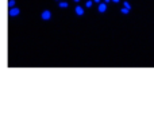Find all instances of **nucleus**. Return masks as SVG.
<instances>
[{
  "label": "nucleus",
  "instance_id": "obj_9",
  "mask_svg": "<svg viewBox=\"0 0 154 131\" xmlns=\"http://www.w3.org/2000/svg\"><path fill=\"white\" fill-rule=\"evenodd\" d=\"M123 6H124L126 8H128V10H131V4L128 3V1H124V3H123Z\"/></svg>",
  "mask_w": 154,
  "mask_h": 131
},
{
  "label": "nucleus",
  "instance_id": "obj_3",
  "mask_svg": "<svg viewBox=\"0 0 154 131\" xmlns=\"http://www.w3.org/2000/svg\"><path fill=\"white\" fill-rule=\"evenodd\" d=\"M97 10H99V12H106L107 11V3H100L99 6H97Z\"/></svg>",
  "mask_w": 154,
  "mask_h": 131
},
{
  "label": "nucleus",
  "instance_id": "obj_2",
  "mask_svg": "<svg viewBox=\"0 0 154 131\" xmlns=\"http://www.w3.org/2000/svg\"><path fill=\"white\" fill-rule=\"evenodd\" d=\"M41 18H42V19H43V20H49V19H50V18H51V12H50V11H49V10H45L43 12H42Z\"/></svg>",
  "mask_w": 154,
  "mask_h": 131
},
{
  "label": "nucleus",
  "instance_id": "obj_12",
  "mask_svg": "<svg viewBox=\"0 0 154 131\" xmlns=\"http://www.w3.org/2000/svg\"><path fill=\"white\" fill-rule=\"evenodd\" d=\"M108 1H112V0H104V3H108Z\"/></svg>",
  "mask_w": 154,
  "mask_h": 131
},
{
  "label": "nucleus",
  "instance_id": "obj_13",
  "mask_svg": "<svg viewBox=\"0 0 154 131\" xmlns=\"http://www.w3.org/2000/svg\"><path fill=\"white\" fill-rule=\"evenodd\" d=\"M73 1H74V3H79V1H80V0H73Z\"/></svg>",
  "mask_w": 154,
  "mask_h": 131
},
{
  "label": "nucleus",
  "instance_id": "obj_11",
  "mask_svg": "<svg viewBox=\"0 0 154 131\" xmlns=\"http://www.w3.org/2000/svg\"><path fill=\"white\" fill-rule=\"evenodd\" d=\"M112 1H114V3H119L120 0H112Z\"/></svg>",
  "mask_w": 154,
  "mask_h": 131
},
{
  "label": "nucleus",
  "instance_id": "obj_10",
  "mask_svg": "<svg viewBox=\"0 0 154 131\" xmlns=\"http://www.w3.org/2000/svg\"><path fill=\"white\" fill-rule=\"evenodd\" d=\"M95 3H97V4H100V0H93Z\"/></svg>",
  "mask_w": 154,
  "mask_h": 131
},
{
  "label": "nucleus",
  "instance_id": "obj_8",
  "mask_svg": "<svg viewBox=\"0 0 154 131\" xmlns=\"http://www.w3.org/2000/svg\"><path fill=\"white\" fill-rule=\"evenodd\" d=\"M14 6H15V0H10V1H8V7L12 8Z\"/></svg>",
  "mask_w": 154,
  "mask_h": 131
},
{
  "label": "nucleus",
  "instance_id": "obj_5",
  "mask_svg": "<svg viewBox=\"0 0 154 131\" xmlns=\"http://www.w3.org/2000/svg\"><path fill=\"white\" fill-rule=\"evenodd\" d=\"M92 4H93V0H88V1L85 3V7L87 8H91V7H92Z\"/></svg>",
  "mask_w": 154,
  "mask_h": 131
},
{
  "label": "nucleus",
  "instance_id": "obj_1",
  "mask_svg": "<svg viewBox=\"0 0 154 131\" xmlns=\"http://www.w3.org/2000/svg\"><path fill=\"white\" fill-rule=\"evenodd\" d=\"M19 14H20V10H19V8H16V7L10 8V11H8V15H10V16H18Z\"/></svg>",
  "mask_w": 154,
  "mask_h": 131
},
{
  "label": "nucleus",
  "instance_id": "obj_7",
  "mask_svg": "<svg viewBox=\"0 0 154 131\" xmlns=\"http://www.w3.org/2000/svg\"><path fill=\"white\" fill-rule=\"evenodd\" d=\"M120 11H122V14H124V15H126V14H128V12H130V10H128V8H126V7H123V8H122V10H120Z\"/></svg>",
  "mask_w": 154,
  "mask_h": 131
},
{
  "label": "nucleus",
  "instance_id": "obj_4",
  "mask_svg": "<svg viewBox=\"0 0 154 131\" xmlns=\"http://www.w3.org/2000/svg\"><path fill=\"white\" fill-rule=\"evenodd\" d=\"M76 11V15H79V16H81V15H84V8L80 7V6H77V7L74 8Z\"/></svg>",
  "mask_w": 154,
  "mask_h": 131
},
{
  "label": "nucleus",
  "instance_id": "obj_6",
  "mask_svg": "<svg viewBox=\"0 0 154 131\" xmlns=\"http://www.w3.org/2000/svg\"><path fill=\"white\" fill-rule=\"evenodd\" d=\"M60 7L61 8H68V3H66V1H61V3H60Z\"/></svg>",
  "mask_w": 154,
  "mask_h": 131
}]
</instances>
